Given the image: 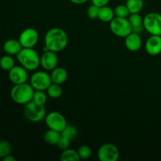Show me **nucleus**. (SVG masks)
I'll return each mask as SVG.
<instances>
[{
  "label": "nucleus",
  "mask_w": 161,
  "mask_h": 161,
  "mask_svg": "<svg viewBox=\"0 0 161 161\" xmlns=\"http://www.w3.org/2000/svg\"><path fill=\"white\" fill-rule=\"evenodd\" d=\"M69 41L67 33L60 28H52L47 31L44 39V51L50 50L55 53L61 51L66 47Z\"/></svg>",
  "instance_id": "nucleus-1"
},
{
  "label": "nucleus",
  "mask_w": 161,
  "mask_h": 161,
  "mask_svg": "<svg viewBox=\"0 0 161 161\" xmlns=\"http://www.w3.org/2000/svg\"><path fill=\"white\" fill-rule=\"evenodd\" d=\"M17 58L20 65L28 71L36 70L40 65V57L33 48H22Z\"/></svg>",
  "instance_id": "nucleus-2"
},
{
  "label": "nucleus",
  "mask_w": 161,
  "mask_h": 161,
  "mask_svg": "<svg viewBox=\"0 0 161 161\" xmlns=\"http://www.w3.org/2000/svg\"><path fill=\"white\" fill-rule=\"evenodd\" d=\"M35 90L31 84L26 83L15 84L11 89L10 96L15 103L20 105H25L32 101Z\"/></svg>",
  "instance_id": "nucleus-3"
},
{
  "label": "nucleus",
  "mask_w": 161,
  "mask_h": 161,
  "mask_svg": "<svg viewBox=\"0 0 161 161\" xmlns=\"http://www.w3.org/2000/svg\"><path fill=\"white\" fill-rule=\"evenodd\" d=\"M24 114H25V117L31 122H39L45 119V107L43 105H40V104L35 102L34 101H31L25 105Z\"/></svg>",
  "instance_id": "nucleus-4"
},
{
  "label": "nucleus",
  "mask_w": 161,
  "mask_h": 161,
  "mask_svg": "<svg viewBox=\"0 0 161 161\" xmlns=\"http://www.w3.org/2000/svg\"><path fill=\"white\" fill-rule=\"evenodd\" d=\"M109 28L112 32L118 37L125 38L132 32V26L128 19L115 17L109 22Z\"/></svg>",
  "instance_id": "nucleus-5"
},
{
  "label": "nucleus",
  "mask_w": 161,
  "mask_h": 161,
  "mask_svg": "<svg viewBox=\"0 0 161 161\" xmlns=\"http://www.w3.org/2000/svg\"><path fill=\"white\" fill-rule=\"evenodd\" d=\"M143 26L146 31L154 36H161V14L149 13L143 19Z\"/></svg>",
  "instance_id": "nucleus-6"
},
{
  "label": "nucleus",
  "mask_w": 161,
  "mask_h": 161,
  "mask_svg": "<svg viewBox=\"0 0 161 161\" xmlns=\"http://www.w3.org/2000/svg\"><path fill=\"white\" fill-rule=\"evenodd\" d=\"M52 83L50 74L43 71L36 72L31 77L30 84L35 91H47Z\"/></svg>",
  "instance_id": "nucleus-7"
},
{
  "label": "nucleus",
  "mask_w": 161,
  "mask_h": 161,
  "mask_svg": "<svg viewBox=\"0 0 161 161\" xmlns=\"http://www.w3.org/2000/svg\"><path fill=\"white\" fill-rule=\"evenodd\" d=\"M45 123L47 127L51 130L61 133L64 127L68 125L66 119L58 112H51L45 116Z\"/></svg>",
  "instance_id": "nucleus-8"
},
{
  "label": "nucleus",
  "mask_w": 161,
  "mask_h": 161,
  "mask_svg": "<svg viewBox=\"0 0 161 161\" xmlns=\"http://www.w3.org/2000/svg\"><path fill=\"white\" fill-rule=\"evenodd\" d=\"M97 157L101 161H116L119 157V149L112 143H105L98 149Z\"/></svg>",
  "instance_id": "nucleus-9"
},
{
  "label": "nucleus",
  "mask_w": 161,
  "mask_h": 161,
  "mask_svg": "<svg viewBox=\"0 0 161 161\" xmlns=\"http://www.w3.org/2000/svg\"><path fill=\"white\" fill-rule=\"evenodd\" d=\"M18 40L23 48H33L39 41V33L35 28H28L21 31Z\"/></svg>",
  "instance_id": "nucleus-10"
},
{
  "label": "nucleus",
  "mask_w": 161,
  "mask_h": 161,
  "mask_svg": "<svg viewBox=\"0 0 161 161\" xmlns=\"http://www.w3.org/2000/svg\"><path fill=\"white\" fill-rule=\"evenodd\" d=\"M27 69L21 65H14L9 71V79L14 85L26 83L28 79Z\"/></svg>",
  "instance_id": "nucleus-11"
},
{
  "label": "nucleus",
  "mask_w": 161,
  "mask_h": 161,
  "mask_svg": "<svg viewBox=\"0 0 161 161\" xmlns=\"http://www.w3.org/2000/svg\"><path fill=\"white\" fill-rule=\"evenodd\" d=\"M58 58L56 53L50 50L44 51L40 57V65L47 71H52L57 67Z\"/></svg>",
  "instance_id": "nucleus-12"
},
{
  "label": "nucleus",
  "mask_w": 161,
  "mask_h": 161,
  "mask_svg": "<svg viewBox=\"0 0 161 161\" xmlns=\"http://www.w3.org/2000/svg\"><path fill=\"white\" fill-rule=\"evenodd\" d=\"M146 50L151 56H157L161 53V36L152 35L146 42Z\"/></svg>",
  "instance_id": "nucleus-13"
},
{
  "label": "nucleus",
  "mask_w": 161,
  "mask_h": 161,
  "mask_svg": "<svg viewBox=\"0 0 161 161\" xmlns=\"http://www.w3.org/2000/svg\"><path fill=\"white\" fill-rule=\"evenodd\" d=\"M142 44V41L140 35L131 32L127 37H125V47L130 51H138L141 48Z\"/></svg>",
  "instance_id": "nucleus-14"
},
{
  "label": "nucleus",
  "mask_w": 161,
  "mask_h": 161,
  "mask_svg": "<svg viewBox=\"0 0 161 161\" xmlns=\"http://www.w3.org/2000/svg\"><path fill=\"white\" fill-rule=\"evenodd\" d=\"M22 48L23 47H22L20 42L17 39H8L3 44V50H4L5 53L6 54L11 55V56H14V55L17 56V53L21 50Z\"/></svg>",
  "instance_id": "nucleus-15"
},
{
  "label": "nucleus",
  "mask_w": 161,
  "mask_h": 161,
  "mask_svg": "<svg viewBox=\"0 0 161 161\" xmlns=\"http://www.w3.org/2000/svg\"><path fill=\"white\" fill-rule=\"evenodd\" d=\"M50 77H51L52 83L61 85L67 80L68 72L64 68L56 67L52 70Z\"/></svg>",
  "instance_id": "nucleus-16"
},
{
  "label": "nucleus",
  "mask_w": 161,
  "mask_h": 161,
  "mask_svg": "<svg viewBox=\"0 0 161 161\" xmlns=\"http://www.w3.org/2000/svg\"><path fill=\"white\" fill-rule=\"evenodd\" d=\"M115 17L114 9L108 6H104L99 8L97 18L103 22H110Z\"/></svg>",
  "instance_id": "nucleus-17"
},
{
  "label": "nucleus",
  "mask_w": 161,
  "mask_h": 161,
  "mask_svg": "<svg viewBox=\"0 0 161 161\" xmlns=\"http://www.w3.org/2000/svg\"><path fill=\"white\" fill-rule=\"evenodd\" d=\"M61 135L60 132L49 129L43 135L44 141L50 146H57V143H58Z\"/></svg>",
  "instance_id": "nucleus-18"
},
{
  "label": "nucleus",
  "mask_w": 161,
  "mask_h": 161,
  "mask_svg": "<svg viewBox=\"0 0 161 161\" xmlns=\"http://www.w3.org/2000/svg\"><path fill=\"white\" fill-rule=\"evenodd\" d=\"M126 6L130 10V14H137L142 10L144 7V1L143 0H127Z\"/></svg>",
  "instance_id": "nucleus-19"
},
{
  "label": "nucleus",
  "mask_w": 161,
  "mask_h": 161,
  "mask_svg": "<svg viewBox=\"0 0 161 161\" xmlns=\"http://www.w3.org/2000/svg\"><path fill=\"white\" fill-rule=\"evenodd\" d=\"M60 159L62 161H79L80 160L78 152L69 148L62 150Z\"/></svg>",
  "instance_id": "nucleus-20"
},
{
  "label": "nucleus",
  "mask_w": 161,
  "mask_h": 161,
  "mask_svg": "<svg viewBox=\"0 0 161 161\" xmlns=\"http://www.w3.org/2000/svg\"><path fill=\"white\" fill-rule=\"evenodd\" d=\"M47 93L51 98H58L62 94V88L60 84L52 83L47 89Z\"/></svg>",
  "instance_id": "nucleus-21"
},
{
  "label": "nucleus",
  "mask_w": 161,
  "mask_h": 161,
  "mask_svg": "<svg viewBox=\"0 0 161 161\" xmlns=\"http://www.w3.org/2000/svg\"><path fill=\"white\" fill-rule=\"evenodd\" d=\"M15 65L14 58L11 55L6 54L0 58V67L5 71H9Z\"/></svg>",
  "instance_id": "nucleus-22"
},
{
  "label": "nucleus",
  "mask_w": 161,
  "mask_h": 161,
  "mask_svg": "<svg viewBox=\"0 0 161 161\" xmlns=\"http://www.w3.org/2000/svg\"><path fill=\"white\" fill-rule=\"evenodd\" d=\"M61 135L62 136L66 137L67 138H69V140H73L74 138H76L77 135H78V130L75 127L72 125H67L64 127V130L61 131Z\"/></svg>",
  "instance_id": "nucleus-23"
},
{
  "label": "nucleus",
  "mask_w": 161,
  "mask_h": 161,
  "mask_svg": "<svg viewBox=\"0 0 161 161\" xmlns=\"http://www.w3.org/2000/svg\"><path fill=\"white\" fill-rule=\"evenodd\" d=\"M114 14L115 17H124V18H127L129 17L130 14V10L128 9L127 6L125 5H118L116 8L114 9Z\"/></svg>",
  "instance_id": "nucleus-24"
},
{
  "label": "nucleus",
  "mask_w": 161,
  "mask_h": 161,
  "mask_svg": "<svg viewBox=\"0 0 161 161\" xmlns=\"http://www.w3.org/2000/svg\"><path fill=\"white\" fill-rule=\"evenodd\" d=\"M12 150V147L9 142L0 141V158H4L6 156L9 155Z\"/></svg>",
  "instance_id": "nucleus-25"
},
{
  "label": "nucleus",
  "mask_w": 161,
  "mask_h": 161,
  "mask_svg": "<svg viewBox=\"0 0 161 161\" xmlns=\"http://www.w3.org/2000/svg\"><path fill=\"white\" fill-rule=\"evenodd\" d=\"M43 91H35L32 101H34L36 103L44 105V104L47 102V96Z\"/></svg>",
  "instance_id": "nucleus-26"
},
{
  "label": "nucleus",
  "mask_w": 161,
  "mask_h": 161,
  "mask_svg": "<svg viewBox=\"0 0 161 161\" xmlns=\"http://www.w3.org/2000/svg\"><path fill=\"white\" fill-rule=\"evenodd\" d=\"M78 154L80 156V160H86V159H89L91 157V154H92V151L91 149L87 146H81L78 149Z\"/></svg>",
  "instance_id": "nucleus-27"
},
{
  "label": "nucleus",
  "mask_w": 161,
  "mask_h": 161,
  "mask_svg": "<svg viewBox=\"0 0 161 161\" xmlns=\"http://www.w3.org/2000/svg\"><path fill=\"white\" fill-rule=\"evenodd\" d=\"M127 19H128L129 22H130V25L132 27L138 26V25H141L143 24V19L139 14V13H137V14H130L129 15V17H127Z\"/></svg>",
  "instance_id": "nucleus-28"
},
{
  "label": "nucleus",
  "mask_w": 161,
  "mask_h": 161,
  "mask_svg": "<svg viewBox=\"0 0 161 161\" xmlns=\"http://www.w3.org/2000/svg\"><path fill=\"white\" fill-rule=\"evenodd\" d=\"M99 8L100 7H98V6H95V5L94 4L91 5V6L88 7L87 12H86L88 17H89L90 19H92V20L97 19V17H98Z\"/></svg>",
  "instance_id": "nucleus-29"
},
{
  "label": "nucleus",
  "mask_w": 161,
  "mask_h": 161,
  "mask_svg": "<svg viewBox=\"0 0 161 161\" xmlns=\"http://www.w3.org/2000/svg\"><path fill=\"white\" fill-rule=\"evenodd\" d=\"M69 145H70V140L66 138V137L61 135L58 143H57V146L60 149H61V150H64V149H66L69 148Z\"/></svg>",
  "instance_id": "nucleus-30"
},
{
  "label": "nucleus",
  "mask_w": 161,
  "mask_h": 161,
  "mask_svg": "<svg viewBox=\"0 0 161 161\" xmlns=\"http://www.w3.org/2000/svg\"><path fill=\"white\" fill-rule=\"evenodd\" d=\"M109 1L110 0H91V3L98 7H102V6H107Z\"/></svg>",
  "instance_id": "nucleus-31"
},
{
  "label": "nucleus",
  "mask_w": 161,
  "mask_h": 161,
  "mask_svg": "<svg viewBox=\"0 0 161 161\" xmlns=\"http://www.w3.org/2000/svg\"><path fill=\"white\" fill-rule=\"evenodd\" d=\"M145 30L144 26H143V24L141 25H138V26H135V27H132V32H135L136 34L140 35L143 31Z\"/></svg>",
  "instance_id": "nucleus-32"
},
{
  "label": "nucleus",
  "mask_w": 161,
  "mask_h": 161,
  "mask_svg": "<svg viewBox=\"0 0 161 161\" xmlns=\"http://www.w3.org/2000/svg\"><path fill=\"white\" fill-rule=\"evenodd\" d=\"M71 3H74V4L76 5H80V4H83V3H86L88 0H69Z\"/></svg>",
  "instance_id": "nucleus-33"
},
{
  "label": "nucleus",
  "mask_w": 161,
  "mask_h": 161,
  "mask_svg": "<svg viewBox=\"0 0 161 161\" xmlns=\"http://www.w3.org/2000/svg\"><path fill=\"white\" fill-rule=\"evenodd\" d=\"M3 160L4 161H16V159L14 158V157H12V156L8 155L3 158Z\"/></svg>",
  "instance_id": "nucleus-34"
}]
</instances>
